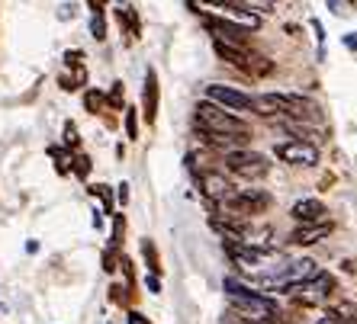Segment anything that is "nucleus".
Segmentation results:
<instances>
[{
	"label": "nucleus",
	"mask_w": 357,
	"mask_h": 324,
	"mask_svg": "<svg viewBox=\"0 0 357 324\" xmlns=\"http://www.w3.org/2000/svg\"><path fill=\"white\" fill-rule=\"evenodd\" d=\"M225 292H229V299H232V315H238L241 321L248 324H280V308H277L274 299H267L261 292L248 289L245 283H238L235 276L225 280Z\"/></svg>",
	"instance_id": "obj_1"
},
{
	"label": "nucleus",
	"mask_w": 357,
	"mask_h": 324,
	"mask_svg": "<svg viewBox=\"0 0 357 324\" xmlns=\"http://www.w3.org/2000/svg\"><path fill=\"white\" fill-rule=\"evenodd\" d=\"M193 129L209 132V135H248L251 138V129L238 116H232L229 109L216 106V103H209V100L197 103V109H193Z\"/></svg>",
	"instance_id": "obj_2"
},
{
	"label": "nucleus",
	"mask_w": 357,
	"mask_h": 324,
	"mask_svg": "<svg viewBox=\"0 0 357 324\" xmlns=\"http://www.w3.org/2000/svg\"><path fill=\"white\" fill-rule=\"evenodd\" d=\"M219 206L229 212V218H238V222H248V218L261 216L267 206H271V196L264 190H232Z\"/></svg>",
	"instance_id": "obj_3"
},
{
	"label": "nucleus",
	"mask_w": 357,
	"mask_h": 324,
	"mask_svg": "<svg viewBox=\"0 0 357 324\" xmlns=\"http://www.w3.org/2000/svg\"><path fill=\"white\" fill-rule=\"evenodd\" d=\"M225 167H229V174L241 177V180H261V177H267V170H271V161H267V154H261V151L235 148L225 154Z\"/></svg>",
	"instance_id": "obj_4"
},
{
	"label": "nucleus",
	"mask_w": 357,
	"mask_h": 324,
	"mask_svg": "<svg viewBox=\"0 0 357 324\" xmlns=\"http://www.w3.org/2000/svg\"><path fill=\"white\" fill-rule=\"evenodd\" d=\"M225 250H229V257H232L235 266H241V270H258V266H264V264H274V260H280V250L271 248V244H264V248L225 244Z\"/></svg>",
	"instance_id": "obj_5"
},
{
	"label": "nucleus",
	"mask_w": 357,
	"mask_h": 324,
	"mask_svg": "<svg viewBox=\"0 0 357 324\" xmlns=\"http://www.w3.org/2000/svg\"><path fill=\"white\" fill-rule=\"evenodd\" d=\"M206 100L216 106L229 109V113H251V93L238 90V87H225V83H209Z\"/></svg>",
	"instance_id": "obj_6"
},
{
	"label": "nucleus",
	"mask_w": 357,
	"mask_h": 324,
	"mask_svg": "<svg viewBox=\"0 0 357 324\" xmlns=\"http://www.w3.org/2000/svg\"><path fill=\"white\" fill-rule=\"evenodd\" d=\"M274 154L283 161V164L293 167H316L319 164V148L306 142H283L274 148Z\"/></svg>",
	"instance_id": "obj_7"
},
{
	"label": "nucleus",
	"mask_w": 357,
	"mask_h": 324,
	"mask_svg": "<svg viewBox=\"0 0 357 324\" xmlns=\"http://www.w3.org/2000/svg\"><path fill=\"white\" fill-rule=\"evenodd\" d=\"M197 183H199V190H203V196H206L213 206H219V202L235 190L232 180H229L225 174H219V170H203V174L197 177Z\"/></svg>",
	"instance_id": "obj_8"
},
{
	"label": "nucleus",
	"mask_w": 357,
	"mask_h": 324,
	"mask_svg": "<svg viewBox=\"0 0 357 324\" xmlns=\"http://www.w3.org/2000/svg\"><path fill=\"white\" fill-rule=\"evenodd\" d=\"M290 216L296 218L299 225H319V222H328V209L319 200H299V202H293Z\"/></svg>",
	"instance_id": "obj_9"
},
{
	"label": "nucleus",
	"mask_w": 357,
	"mask_h": 324,
	"mask_svg": "<svg viewBox=\"0 0 357 324\" xmlns=\"http://www.w3.org/2000/svg\"><path fill=\"white\" fill-rule=\"evenodd\" d=\"M335 228H332V222H319V225H299L296 232L290 234V241L293 244H299V248H312V244H319V241H325L328 234H332Z\"/></svg>",
	"instance_id": "obj_10"
},
{
	"label": "nucleus",
	"mask_w": 357,
	"mask_h": 324,
	"mask_svg": "<svg viewBox=\"0 0 357 324\" xmlns=\"http://www.w3.org/2000/svg\"><path fill=\"white\" fill-rule=\"evenodd\" d=\"M142 103H145V119L155 122L158 119V74L155 71H145V93H142Z\"/></svg>",
	"instance_id": "obj_11"
},
{
	"label": "nucleus",
	"mask_w": 357,
	"mask_h": 324,
	"mask_svg": "<svg viewBox=\"0 0 357 324\" xmlns=\"http://www.w3.org/2000/svg\"><path fill=\"white\" fill-rule=\"evenodd\" d=\"M325 315L332 318V321H338V324H357V305L348 302V299H341V302H335Z\"/></svg>",
	"instance_id": "obj_12"
},
{
	"label": "nucleus",
	"mask_w": 357,
	"mask_h": 324,
	"mask_svg": "<svg viewBox=\"0 0 357 324\" xmlns=\"http://www.w3.org/2000/svg\"><path fill=\"white\" fill-rule=\"evenodd\" d=\"M119 17V23H123V29H126V35H129V39H135V35H139V17H135V10H119L116 13Z\"/></svg>",
	"instance_id": "obj_13"
},
{
	"label": "nucleus",
	"mask_w": 357,
	"mask_h": 324,
	"mask_svg": "<svg viewBox=\"0 0 357 324\" xmlns=\"http://www.w3.org/2000/svg\"><path fill=\"white\" fill-rule=\"evenodd\" d=\"M103 103H107V97H103L100 90H87V93H84V106L91 109V113H100V109H103Z\"/></svg>",
	"instance_id": "obj_14"
},
{
	"label": "nucleus",
	"mask_w": 357,
	"mask_h": 324,
	"mask_svg": "<svg viewBox=\"0 0 357 324\" xmlns=\"http://www.w3.org/2000/svg\"><path fill=\"white\" fill-rule=\"evenodd\" d=\"M142 254H145V264H149L151 273H158L161 264H158V254H155V244H151V241H142Z\"/></svg>",
	"instance_id": "obj_15"
},
{
	"label": "nucleus",
	"mask_w": 357,
	"mask_h": 324,
	"mask_svg": "<svg viewBox=\"0 0 357 324\" xmlns=\"http://www.w3.org/2000/svg\"><path fill=\"white\" fill-rule=\"evenodd\" d=\"M123 234H126V218L123 216H113V238H109V244H113V248H119V244H123Z\"/></svg>",
	"instance_id": "obj_16"
},
{
	"label": "nucleus",
	"mask_w": 357,
	"mask_h": 324,
	"mask_svg": "<svg viewBox=\"0 0 357 324\" xmlns=\"http://www.w3.org/2000/svg\"><path fill=\"white\" fill-rule=\"evenodd\" d=\"M91 193H93V196H100V200H103V209H107V212H113V193H109V186H103V183H97V186H91Z\"/></svg>",
	"instance_id": "obj_17"
},
{
	"label": "nucleus",
	"mask_w": 357,
	"mask_h": 324,
	"mask_svg": "<svg viewBox=\"0 0 357 324\" xmlns=\"http://www.w3.org/2000/svg\"><path fill=\"white\" fill-rule=\"evenodd\" d=\"M91 33H93V39H97V42L107 39V23H103V13H93V19H91Z\"/></svg>",
	"instance_id": "obj_18"
},
{
	"label": "nucleus",
	"mask_w": 357,
	"mask_h": 324,
	"mask_svg": "<svg viewBox=\"0 0 357 324\" xmlns=\"http://www.w3.org/2000/svg\"><path fill=\"white\" fill-rule=\"evenodd\" d=\"M126 135L129 138H139V119H135V109H126Z\"/></svg>",
	"instance_id": "obj_19"
},
{
	"label": "nucleus",
	"mask_w": 357,
	"mask_h": 324,
	"mask_svg": "<svg viewBox=\"0 0 357 324\" xmlns=\"http://www.w3.org/2000/svg\"><path fill=\"white\" fill-rule=\"evenodd\" d=\"M75 174L77 177H87V174H91V158H87V154H77V158H75Z\"/></svg>",
	"instance_id": "obj_20"
},
{
	"label": "nucleus",
	"mask_w": 357,
	"mask_h": 324,
	"mask_svg": "<svg viewBox=\"0 0 357 324\" xmlns=\"http://www.w3.org/2000/svg\"><path fill=\"white\" fill-rule=\"evenodd\" d=\"M65 145H68V148H77V129L71 122L65 125Z\"/></svg>",
	"instance_id": "obj_21"
},
{
	"label": "nucleus",
	"mask_w": 357,
	"mask_h": 324,
	"mask_svg": "<svg viewBox=\"0 0 357 324\" xmlns=\"http://www.w3.org/2000/svg\"><path fill=\"white\" fill-rule=\"evenodd\" d=\"M109 103H113V106H123V83H113V93H109Z\"/></svg>",
	"instance_id": "obj_22"
},
{
	"label": "nucleus",
	"mask_w": 357,
	"mask_h": 324,
	"mask_svg": "<svg viewBox=\"0 0 357 324\" xmlns=\"http://www.w3.org/2000/svg\"><path fill=\"white\" fill-rule=\"evenodd\" d=\"M103 270H107V273H113V270H116V254H113V250H107V254H103Z\"/></svg>",
	"instance_id": "obj_23"
},
{
	"label": "nucleus",
	"mask_w": 357,
	"mask_h": 324,
	"mask_svg": "<svg viewBox=\"0 0 357 324\" xmlns=\"http://www.w3.org/2000/svg\"><path fill=\"white\" fill-rule=\"evenodd\" d=\"M145 286H149L151 292H161V280H158V276H155V273H151L149 280H145Z\"/></svg>",
	"instance_id": "obj_24"
},
{
	"label": "nucleus",
	"mask_w": 357,
	"mask_h": 324,
	"mask_svg": "<svg viewBox=\"0 0 357 324\" xmlns=\"http://www.w3.org/2000/svg\"><path fill=\"white\" fill-rule=\"evenodd\" d=\"M87 7H91L93 13H103V10H107V0H87Z\"/></svg>",
	"instance_id": "obj_25"
},
{
	"label": "nucleus",
	"mask_w": 357,
	"mask_h": 324,
	"mask_svg": "<svg viewBox=\"0 0 357 324\" xmlns=\"http://www.w3.org/2000/svg\"><path fill=\"white\" fill-rule=\"evenodd\" d=\"M116 196H119V202L129 200V183H119V193H116Z\"/></svg>",
	"instance_id": "obj_26"
},
{
	"label": "nucleus",
	"mask_w": 357,
	"mask_h": 324,
	"mask_svg": "<svg viewBox=\"0 0 357 324\" xmlns=\"http://www.w3.org/2000/svg\"><path fill=\"white\" fill-rule=\"evenodd\" d=\"M344 45H348V49H351V51H357V33L344 35Z\"/></svg>",
	"instance_id": "obj_27"
},
{
	"label": "nucleus",
	"mask_w": 357,
	"mask_h": 324,
	"mask_svg": "<svg viewBox=\"0 0 357 324\" xmlns=\"http://www.w3.org/2000/svg\"><path fill=\"white\" fill-rule=\"evenodd\" d=\"M129 324H149V318L139 315V311H132V315H129Z\"/></svg>",
	"instance_id": "obj_28"
},
{
	"label": "nucleus",
	"mask_w": 357,
	"mask_h": 324,
	"mask_svg": "<svg viewBox=\"0 0 357 324\" xmlns=\"http://www.w3.org/2000/svg\"><path fill=\"white\" fill-rule=\"evenodd\" d=\"M319 324H338V321H332V318L325 315V318H322V321H319Z\"/></svg>",
	"instance_id": "obj_29"
}]
</instances>
